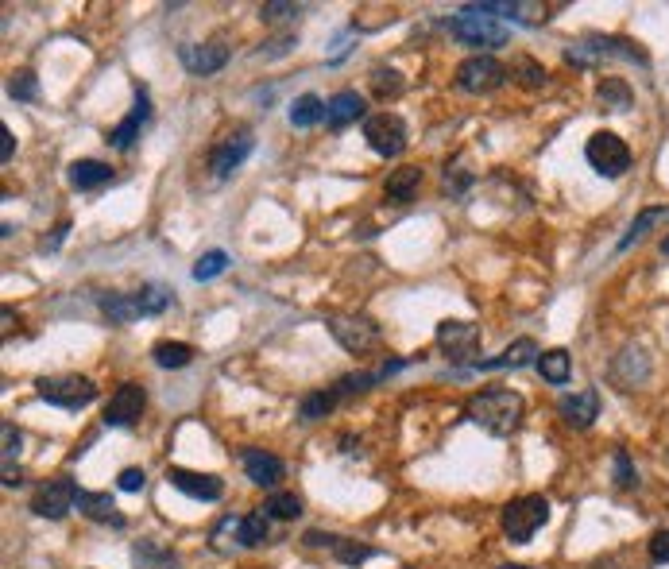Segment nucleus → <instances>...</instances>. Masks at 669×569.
<instances>
[{
  "label": "nucleus",
  "instance_id": "34",
  "mask_svg": "<svg viewBox=\"0 0 669 569\" xmlns=\"http://www.w3.org/2000/svg\"><path fill=\"white\" fill-rule=\"evenodd\" d=\"M669 217V206H654V210H642L635 221H631V229H627V237L619 240V252H627L631 244H639L642 237H646V229H654L658 221H666Z\"/></svg>",
  "mask_w": 669,
  "mask_h": 569
},
{
  "label": "nucleus",
  "instance_id": "33",
  "mask_svg": "<svg viewBox=\"0 0 669 569\" xmlns=\"http://www.w3.org/2000/svg\"><path fill=\"white\" fill-rule=\"evenodd\" d=\"M151 357L159 368H186L190 360H194V349L186 345V341H159L155 349H151Z\"/></svg>",
  "mask_w": 669,
  "mask_h": 569
},
{
  "label": "nucleus",
  "instance_id": "36",
  "mask_svg": "<svg viewBox=\"0 0 669 569\" xmlns=\"http://www.w3.org/2000/svg\"><path fill=\"white\" fill-rule=\"evenodd\" d=\"M507 78H515L526 90H538V86H546V66L534 59H515L507 66Z\"/></svg>",
  "mask_w": 669,
  "mask_h": 569
},
{
  "label": "nucleus",
  "instance_id": "6",
  "mask_svg": "<svg viewBox=\"0 0 669 569\" xmlns=\"http://www.w3.org/2000/svg\"><path fill=\"white\" fill-rule=\"evenodd\" d=\"M35 391H39L43 403L62 407V411H82V407H89V403L97 399L93 380H89V376H78V372H70V376H43V380L35 384Z\"/></svg>",
  "mask_w": 669,
  "mask_h": 569
},
{
  "label": "nucleus",
  "instance_id": "27",
  "mask_svg": "<svg viewBox=\"0 0 669 569\" xmlns=\"http://www.w3.org/2000/svg\"><path fill=\"white\" fill-rule=\"evenodd\" d=\"M132 566L136 569H178V558L167 550V546H159V542L151 539H140L132 546Z\"/></svg>",
  "mask_w": 669,
  "mask_h": 569
},
{
  "label": "nucleus",
  "instance_id": "31",
  "mask_svg": "<svg viewBox=\"0 0 669 569\" xmlns=\"http://www.w3.org/2000/svg\"><path fill=\"white\" fill-rule=\"evenodd\" d=\"M538 372H542V380H550V384H565L569 372H573V357H569L565 349H550V353L538 357Z\"/></svg>",
  "mask_w": 669,
  "mask_h": 569
},
{
  "label": "nucleus",
  "instance_id": "28",
  "mask_svg": "<svg viewBox=\"0 0 669 569\" xmlns=\"http://www.w3.org/2000/svg\"><path fill=\"white\" fill-rule=\"evenodd\" d=\"M418 186H422V167H399V171H391L387 175V198L391 202H399V206H407L410 198L418 194Z\"/></svg>",
  "mask_w": 669,
  "mask_h": 569
},
{
  "label": "nucleus",
  "instance_id": "23",
  "mask_svg": "<svg viewBox=\"0 0 669 569\" xmlns=\"http://www.w3.org/2000/svg\"><path fill=\"white\" fill-rule=\"evenodd\" d=\"M611 376H615L623 388H635V384H642V380L650 376V360H646V353H642L639 345H627V349L615 357V364H611Z\"/></svg>",
  "mask_w": 669,
  "mask_h": 569
},
{
  "label": "nucleus",
  "instance_id": "24",
  "mask_svg": "<svg viewBox=\"0 0 669 569\" xmlns=\"http://www.w3.org/2000/svg\"><path fill=\"white\" fill-rule=\"evenodd\" d=\"M66 179H70L74 190H101V186L113 182V167L101 163V159H78V163H70Z\"/></svg>",
  "mask_w": 669,
  "mask_h": 569
},
{
  "label": "nucleus",
  "instance_id": "41",
  "mask_svg": "<svg viewBox=\"0 0 669 569\" xmlns=\"http://www.w3.org/2000/svg\"><path fill=\"white\" fill-rule=\"evenodd\" d=\"M611 469H615V484H619V488H635V484H639V473H635L631 453L627 450H615V457H611Z\"/></svg>",
  "mask_w": 669,
  "mask_h": 569
},
{
  "label": "nucleus",
  "instance_id": "8",
  "mask_svg": "<svg viewBox=\"0 0 669 569\" xmlns=\"http://www.w3.org/2000/svg\"><path fill=\"white\" fill-rule=\"evenodd\" d=\"M364 140L368 148L383 155V159H399L407 151V124L395 117V113H376V117L364 120Z\"/></svg>",
  "mask_w": 669,
  "mask_h": 569
},
{
  "label": "nucleus",
  "instance_id": "49",
  "mask_svg": "<svg viewBox=\"0 0 669 569\" xmlns=\"http://www.w3.org/2000/svg\"><path fill=\"white\" fill-rule=\"evenodd\" d=\"M662 256H669V237L662 240Z\"/></svg>",
  "mask_w": 669,
  "mask_h": 569
},
{
  "label": "nucleus",
  "instance_id": "14",
  "mask_svg": "<svg viewBox=\"0 0 669 569\" xmlns=\"http://www.w3.org/2000/svg\"><path fill=\"white\" fill-rule=\"evenodd\" d=\"M167 480L175 484L182 496H190V500H202V504H213V500H221L225 496V484L213 477V473H194V469H167Z\"/></svg>",
  "mask_w": 669,
  "mask_h": 569
},
{
  "label": "nucleus",
  "instance_id": "40",
  "mask_svg": "<svg viewBox=\"0 0 669 569\" xmlns=\"http://www.w3.org/2000/svg\"><path fill=\"white\" fill-rule=\"evenodd\" d=\"M267 515H275V519H294V515H302V500L291 496V492H275L271 500H267Z\"/></svg>",
  "mask_w": 669,
  "mask_h": 569
},
{
  "label": "nucleus",
  "instance_id": "29",
  "mask_svg": "<svg viewBox=\"0 0 669 569\" xmlns=\"http://www.w3.org/2000/svg\"><path fill=\"white\" fill-rule=\"evenodd\" d=\"M596 101H600L604 113H627L635 97H631V86L623 78H604L600 90H596Z\"/></svg>",
  "mask_w": 669,
  "mask_h": 569
},
{
  "label": "nucleus",
  "instance_id": "42",
  "mask_svg": "<svg viewBox=\"0 0 669 569\" xmlns=\"http://www.w3.org/2000/svg\"><path fill=\"white\" fill-rule=\"evenodd\" d=\"M229 539L240 542V519H233V515L217 523V531H213V550H217V554H229V550H233V542Z\"/></svg>",
  "mask_w": 669,
  "mask_h": 569
},
{
  "label": "nucleus",
  "instance_id": "1",
  "mask_svg": "<svg viewBox=\"0 0 669 569\" xmlns=\"http://www.w3.org/2000/svg\"><path fill=\"white\" fill-rule=\"evenodd\" d=\"M465 419L472 426H480L492 438H511L526 419V403L519 391L511 388H488L480 395H472L465 403Z\"/></svg>",
  "mask_w": 669,
  "mask_h": 569
},
{
  "label": "nucleus",
  "instance_id": "30",
  "mask_svg": "<svg viewBox=\"0 0 669 569\" xmlns=\"http://www.w3.org/2000/svg\"><path fill=\"white\" fill-rule=\"evenodd\" d=\"M325 120V101H321L318 93H302V97H294L291 105V124L294 128H314Z\"/></svg>",
  "mask_w": 669,
  "mask_h": 569
},
{
  "label": "nucleus",
  "instance_id": "15",
  "mask_svg": "<svg viewBox=\"0 0 669 569\" xmlns=\"http://www.w3.org/2000/svg\"><path fill=\"white\" fill-rule=\"evenodd\" d=\"M437 345L449 353V360H468L480 353V330L468 322H441L437 326Z\"/></svg>",
  "mask_w": 669,
  "mask_h": 569
},
{
  "label": "nucleus",
  "instance_id": "19",
  "mask_svg": "<svg viewBox=\"0 0 669 569\" xmlns=\"http://www.w3.org/2000/svg\"><path fill=\"white\" fill-rule=\"evenodd\" d=\"M403 368H407V360H387V364H379L376 372H352V376H341L329 391H333L337 399H349V395H360V391L383 384L387 376H395V372H403Z\"/></svg>",
  "mask_w": 669,
  "mask_h": 569
},
{
  "label": "nucleus",
  "instance_id": "44",
  "mask_svg": "<svg viewBox=\"0 0 669 569\" xmlns=\"http://www.w3.org/2000/svg\"><path fill=\"white\" fill-rule=\"evenodd\" d=\"M291 16H298V4H263L260 8V20H267V24H275V20H291Z\"/></svg>",
  "mask_w": 669,
  "mask_h": 569
},
{
  "label": "nucleus",
  "instance_id": "47",
  "mask_svg": "<svg viewBox=\"0 0 669 569\" xmlns=\"http://www.w3.org/2000/svg\"><path fill=\"white\" fill-rule=\"evenodd\" d=\"M12 148H16L12 128H0V163H8V159H12Z\"/></svg>",
  "mask_w": 669,
  "mask_h": 569
},
{
  "label": "nucleus",
  "instance_id": "5",
  "mask_svg": "<svg viewBox=\"0 0 669 569\" xmlns=\"http://www.w3.org/2000/svg\"><path fill=\"white\" fill-rule=\"evenodd\" d=\"M499 523H503V535L511 542H530L546 523H550V500L546 496H519V500H511L503 515H499Z\"/></svg>",
  "mask_w": 669,
  "mask_h": 569
},
{
  "label": "nucleus",
  "instance_id": "4",
  "mask_svg": "<svg viewBox=\"0 0 669 569\" xmlns=\"http://www.w3.org/2000/svg\"><path fill=\"white\" fill-rule=\"evenodd\" d=\"M449 31H453L457 43H465V47H484V51L503 47V43L511 39L507 24H503L499 16H488L480 4H465V8L449 20Z\"/></svg>",
  "mask_w": 669,
  "mask_h": 569
},
{
  "label": "nucleus",
  "instance_id": "39",
  "mask_svg": "<svg viewBox=\"0 0 669 569\" xmlns=\"http://www.w3.org/2000/svg\"><path fill=\"white\" fill-rule=\"evenodd\" d=\"M372 90H376L379 101H387V97H399V93H403V82H399V74H395V70H383V66H376V70H372Z\"/></svg>",
  "mask_w": 669,
  "mask_h": 569
},
{
  "label": "nucleus",
  "instance_id": "25",
  "mask_svg": "<svg viewBox=\"0 0 669 569\" xmlns=\"http://www.w3.org/2000/svg\"><path fill=\"white\" fill-rule=\"evenodd\" d=\"M78 511L93 519V523H113V527H124V515L117 511L113 496L109 492H78Z\"/></svg>",
  "mask_w": 669,
  "mask_h": 569
},
{
  "label": "nucleus",
  "instance_id": "17",
  "mask_svg": "<svg viewBox=\"0 0 669 569\" xmlns=\"http://www.w3.org/2000/svg\"><path fill=\"white\" fill-rule=\"evenodd\" d=\"M178 59H182V66H186L190 74L209 78V74L225 70V62H229V47H221V43H209V47H198V43H182V47H178Z\"/></svg>",
  "mask_w": 669,
  "mask_h": 569
},
{
  "label": "nucleus",
  "instance_id": "12",
  "mask_svg": "<svg viewBox=\"0 0 669 569\" xmlns=\"http://www.w3.org/2000/svg\"><path fill=\"white\" fill-rule=\"evenodd\" d=\"M252 144H256L252 132H248V128H236L233 136H225L217 148L209 151V171H213L217 179H229L236 167L252 155Z\"/></svg>",
  "mask_w": 669,
  "mask_h": 569
},
{
  "label": "nucleus",
  "instance_id": "38",
  "mask_svg": "<svg viewBox=\"0 0 669 569\" xmlns=\"http://www.w3.org/2000/svg\"><path fill=\"white\" fill-rule=\"evenodd\" d=\"M8 97H12V101H35V97H39V78H35L31 70H16V74L8 78Z\"/></svg>",
  "mask_w": 669,
  "mask_h": 569
},
{
  "label": "nucleus",
  "instance_id": "26",
  "mask_svg": "<svg viewBox=\"0 0 669 569\" xmlns=\"http://www.w3.org/2000/svg\"><path fill=\"white\" fill-rule=\"evenodd\" d=\"M306 542H310V546H329V550H333V554H337L345 566L368 562V558L376 554L372 546H356L352 539H341V535H321V531H310V535H306Z\"/></svg>",
  "mask_w": 669,
  "mask_h": 569
},
{
  "label": "nucleus",
  "instance_id": "13",
  "mask_svg": "<svg viewBox=\"0 0 669 569\" xmlns=\"http://www.w3.org/2000/svg\"><path fill=\"white\" fill-rule=\"evenodd\" d=\"M147 407V391L140 388V384H120L117 391H113V399L105 403V426H132V422L144 415Z\"/></svg>",
  "mask_w": 669,
  "mask_h": 569
},
{
  "label": "nucleus",
  "instance_id": "21",
  "mask_svg": "<svg viewBox=\"0 0 669 569\" xmlns=\"http://www.w3.org/2000/svg\"><path fill=\"white\" fill-rule=\"evenodd\" d=\"M538 357V345L530 341V337H519L515 345H507L499 357H488V360H472L468 364V372H499V368H523L530 360Z\"/></svg>",
  "mask_w": 669,
  "mask_h": 569
},
{
  "label": "nucleus",
  "instance_id": "46",
  "mask_svg": "<svg viewBox=\"0 0 669 569\" xmlns=\"http://www.w3.org/2000/svg\"><path fill=\"white\" fill-rule=\"evenodd\" d=\"M650 562H654V566H666L669 562V531H658V535L650 539Z\"/></svg>",
  "mask_w": 669,
  "mask_h": 569
},
{
  "label": "nucleus",
  "instance_id": "32",
  "mask_svg": "<svg viewBox=\"0 0 669 569\" xmlns=\"http://www.w3.org/2000/svg\"><path fill=\"white\" fill-rule=\"evenodd\" d=\"M271 535V515L267 511H248L240 519V546H263Z\"/></svg>",
  "mask_w": 669,
  "mask_h": 569
},
{
  "label": "nucleus",
  "instance_id": "20",
  "mask_svg": "<svg viewBox=\"0 0 669 569\" xmlns=\"http://www.w3.org/2000/svg\"><path fill=\"white\" fill-rule=\"evenodd\" d=\"M360 117H364V97L356 90H341L325 101V124H329L333 132L349 128V124H356Z\"/></svg>",
  "mask_w": 669,
  "mask_h": 569
},
{
  "label": "nucleus",
  "instance_id": "18",
  "mask_svg": "<svg viewBox=\"0 0 669 569\" xmlns=\"http://www.w3.org/2000/svg\"><path fill=\"white\" fill-rule=\"evenodd\" d=\"M147 117H151V97H147V90L140 86V90H136V105H132V113H128V117L120 120L117 128L109 132V144H113L117 151H128L136 140H140V128L147 124Z\"/></svg>",
  "mask_w": 669,
  "mask_h": 569
},
{
  "label": "nucleus",
  "instance_id": "11",
  "mask_svg": "<svg viewBox=\"0 0 669 569\" xmlns=\"http://www.w3.org/2000/svg\"><path fill=\"white\" fill-rule=\"evenodd\" d=\"M325 326H329V333L341 341V349H349V353H356V357L379 345V326L376 322H368V318H337V314H333Z\"/></svg>",
  "mask_w": 669,
  "mask_h": 569
},
{
  "label": "nucleus",
  "instance_id": "9",
  "mask_svg": "<svg viewBox=\"0 0 669 569\" xmlns=\"http://www.w3.org/2000/svg\"><path fill=\"white\" fill-rule=\"evenodd\" d=\"M507 82V66L492 55H472L457 66V90L465 93H492Z\"/></svg>",
  "mask_w": 669,
  "mask_h": 569
},
{
  "label": "nucleus",
  "instance_id": "48",
  "mask_svg": "<svg viewBox=\"0 0 669 569\" xmlns=\"http://www.w3.org/2000/svg\"><path fill=\"white\" fill-rule=\"evenodd\" d=\"M66 229H70V225H66V221H62L59 229H55V237L47 240V244H43V252H55V248H59L62 240H66Z\"/></svg>",
  "mask_w": 669,
  "mask_h": 569
},
{
  "label": "nucleus",
  "instance_id": "2",
  "mask_svg": "<svg viewBox=\"0 0 669 569\" xmlns=\"http://www.w3.org/2000/svg\"><path fill=\"white\" fill-rule=\"evenodd\" d=\"M611 59L639 62L642 70H650V55L642 51V43L623 39V35H584V39L565 47V62L577 66V70H592V66L611 62Z\"/></svg>",
  "mask_w": 669,
  "mask_h": 569
},
{
  "label": "nucleus",
  "instance_id": "45",
  "mask_svg": "<svg viewBox=\"0 0 669 569\" xmlns=\"http://www.w3.org/2000/svg\"><path fill=\"white\" fill-rule=\"evenodd\" d=\"M144 469H120V477H117V488L120 492H144Z\"/></svg>",
  "mask_w": 669,
  "mask_h": 569
},
{
  "label": "nucleus",
  "instance_id": "22",
  "mask_svg": "<svg viewBox=\"0 0 669 569\" xmlns=\"http://www.w3.org/2000/svg\"><path fill=\"white\" fill-rule=\"evenodd\" d=\"M244 473H248L252 484H260V488H275V484L283 480V473H287V465H283L275 453L248 450L244 453Z\"/></svg>",
  "mask_w": 669,
  "mask_h": 569
},
{
  "label": "nucleus",
  "instance_id": "37",
  "mask_svg": "<svg viewBox=\"0 0 669 569\" xmlns=\"http://www.w3.org/2000/svg\"><path fill=\"white\" fill-rule=\"evenodd\" d=\"M225 268H229V252L213 248V252H205L202 260L194 264V279H198V283H209V279H217Z\"/></svg>",
  "mask_w": 669,
  "mask_h": 569
},
{
  "label": "nucleus",
  "instance_id": "3",
  "mask_svg": "<svg viewBox=\"0 0 669 569\" xmlns=\"http://www.w3.org/2000/svg\"><path fill=\"white\" fill-rule=\"evenodd\" d=\"M171 302H175V295H171L167 287L147 283V287L132 291V295H105V299H101V314L109 318V326H128V322H136V318H155V314H163Z\"/></svg>",
  "mask_w": 669,
  "mask_h": 569
},
{
  "label": "nucleus",
  "instance_id": "35",
  "mask_svg": "<svg viewBox=\"0 0 669 569\" xmlns=\"http://www.w3.org/2000/svg\"><path fill=\"white\" fill-rule=\"evenodd\" d=\"M333 407H337V395H333V391H314V395H306V399L298 403V419L310 426V422L325 419Z\"/></svg>",
  "mask_w": 669,
  "mask_h": 569
},
{
  "label": "nucleus",
  "instance_id": "50",
  "mask_svg": "<svg viewBox=\"0 0 669 569\" xmlns=\"http://www.w3.org/2000/svg\"><path fill=\"white\" fill-rule=\"evenodd\" d=\"M499 569H526V566H499Z\"/></svg>",
  "mask_w": 669,
  "mask_h": 569
},
{
  "label": "nucleus",
  "instance_id": "16",
  "mask_svg": "<svg viewBox=\"0 0 669 569\" xmlns=\"http://www.w3.org/2000/svg\"><path fill=\"white\" fill-rule=\"evenodd\" d=\"M557 415L569 422L573 430H588L592 422L600 419V391H596V388H584V391H573V395H565V399L557 403Z\"/></svg>",
  "mask_w": 669,
  "mask_h": 569
},
{
  "label": "nucleus",
  "instance_id": "7",
  "mask_svg": "<svg viewBox=\"0 0 669 569\" xmlns=\"http://www.w3.org/2000/svg\"><path fill=\"white\" fill-rule=\"evenodd\" d=\"M584 159L592 163L596 175L619 179V175L631 171V159H635V155H631L623 136H615V132H596V136H588V144H584Z\"/></svg>",
  "mask_w": 669,
  "mask_h": 569
},
{
  "label": "nucleus",
  "instance_id": "10",
  "mask_svg": "<svg viewBox=\"0 0 669 569\" xmlns=\"http://www.w3.org/2000/svg\"><path fill=\"white\" fill-rule=\"evenodd\" d=\"M74 504H78V484H74L70 477H55L35 492L31 511H35L39 519H62Z\"/></svg>",
  "mask_w": 669,
  "mask_h": 569
},
{
  "label": "nucleus",
  "instance_id": "43",
  "mask_svg": "<svg viewBox=\"0 0 669 569\" xmlns=\"http://www.w3.org/2000/svg\"><path fill=\"white\" fill-rule=\"evenodd\" d=\"M0 438H4V469H12V461L20 457L24 438H20V430H16L12 422H4V426H0Z\"/></svg>",
  "mask_w": 669,
  "mask_h": 569
}]
</instances>
